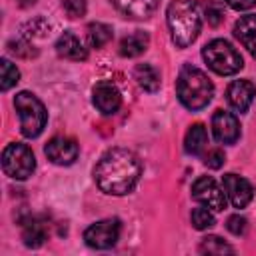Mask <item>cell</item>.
<instances>
[{"mask_svg":"<svg viewBox=\"0 0 256 256\" xmlns=\"http://www.w3.org/2000/svg\"><path fill=\"white\" fill-rule=\"evenodd\" d=\"M234 34L240 44L256 58V14L242 16L234 26Z\"/></svg>","mask_w":256,"mask_h":256,"instance_id":"cell-17","label":"cell"},{"mask_svg":"<svg viewBox=\"0 0 256 256\" xmlns=\"http://www.w3.org/2000/svg\"><path fill=\"white\" fill-rule=\"evenodd\" d=\"M88 40L94 48H102L112 40V28L102 22H92L88 26Z\"/></svg>","mask_w":256,"mask_h":256,"instance_id":"cell-21","label":"cell"},{"mask_svg":"<svg viewBox=\"0 0 256 256\" xmlns=\"http://www.w3.org/2000/svg\"><path fill=\"white\" fill-rule=\"evenodd\" d=\"M200 252H204V254H232L234 248L228 246V244H226L222 238H218V236H208V238L202 240Z\"/></svg>","mask_w":256,"mask_h":256,"instance_id":"cell-23","label":"cell"},{"mask_svg":"<svg viewBox=\"0 0 256 256\" xmlns=\"http://www.w3.org/2000/svg\"><path fill=\"white\" fill-rule=\"evenodd\" d=\"M224 2L234 10H250L256 4V0H224Z\"/></svg>","mask_w":256,"mask_h":256,"instance_id":"cell-29","label":"cell"},{"mask_svg":"<svg viewBox=\"0 0 256 256\" xmlns=\"http://www.w3.org/2000/svg\"><path fill=\"white\" fill-rule=\"evenodd\" d=\"M34 2H36V0H20V6H24V8H26V6H32Z\"/></svg>","mask_w":256,"mask_h":256,"instance_id":"cell-30","label":"cell"},{"mask_svg":"<svg viewBox=\"0 0 256 256\" xmlns=\"http://www.w3.org/2000/svg\"><path fill=\"white\" fill-rule=\"evenodd\" d=\"M208 146V132L202 124H194L190 126L188 134H186V142H184V148L188 154L192 156H198L204 152V148Z\"/></svg>","mask_w":256,"mask_h":256,"instance_id":"cell-19","label":"cell"},{"mask_svg":"<svg viewBox=\"0 0 256 256\" xmlns=\"http://www.w3.org/2000/svg\"><path fill=\"white\" fill-rule=\"evenodd\" d=\"M192 224L196 230H208L214 226V216L210 212V208H196L192 212Z\"/></svg>","mask_w":256,"mask_h":256,"instance_id":"cell-24","label":"cell"},{"mask_svg":"<svg viewBox=\"0 0 256 256\" xmlns=\"http://www.w3.org/2000/svg\"><path fill=\"white\" fill-rule=\"evenodd\" d=\"M224 190H226V196L230 198V202L236 206V208H244L252 202V196H254V188L252 184L238 176V174H226L224 176Z\"/></svg>","mask_w":256,"mask_h":256,"instance_id":"cell-11","label":"cell"},{"mask_svg":"<svg viewBox=\"0 0 256 256\" xmlns=\"http://www.w3.org/2000/svg\"><path fill=\"white\" fill-rule=\"evenodd\" d=\"M0 70H2L0 88H2V92H8L14 84H18V80H20V72H18V68H16L10 60H6V58L0 62Z\"/></svg>","mask_w":256,"mask_h":256,"instance_id":"cell-22","label":"cell"},{"mask_svg":"<svg viewBox=\"0 0 256 256\" xmlns=\"http://www.w3.org/2000/svg\"><path fill=\"white\" fill-rule=\"evenodd\" d=\"M226 228H228L232 234L242 236V234L246 232V220H244L242 216H230L228 222H226Z\"/></svg>","mask_w":256,"mask_h":256,"instance_id":"cell-28","label":"cell"},{"mask_svg":"<svg viewBox=\"0 0 256 256\" xmlns=\"http://www.w3.org/2000/svg\"><path fill=\"white\" fill-rule=\"evenodd\" d=\"M56 52L62 56V58H68V60H74V62H82L88 58V50L84 48V44L78 40L76 34L72 32H64L58 42H56Z\"/></svg>","mask_w":256,"mask_h":256,"instance_id":"cell-15","label":"cell"},{"mask_svg":"<svg viewBox=\"0 0 256 256\" xmlns=\"http://www.w3.org/2000/svg\"><path fill=\"white\" fill-rule=\"evenodd\" d=\"M166 20L170 36L174 44L180 48L190 46L200 34L202 18L196 0H172L166 12Z\"/></svg>","mask_w":256,"mask_h":256,"instance_id":"cell-2","label":"cell"},{"mask_svg":"<svg viewBox=\"0 0 256 256\" xmlns=\"http://www.w3.org/2000/svg\"><path fill=\"white\" fill-rule=\"evenodd\" d=\"M62 6L70 18H82L86 14V0H62Z\"/></svg>","mask_w":256,"mask_h":256,"instance_id":"cell-25","label":"cell"},{"mask_svg":"<svg viewBox=\"0 0 256 256\" xmlns=\"http://www.w3.org/2000/svg\"><path fill=\"white\" fill-rule=\"evenodd\" d=\"M148 42H150L148 34L142 32V30H136V32H132V34H128V36L122 38V42H120V54L126 56V58H136V56H140V54L146 52Z\"/></svg>","mask_w":256,"mask_h":256,"instance_id":"cell-18","label":"cell"},{"mask_svg":"<svg viewBox=\"0 0 256 256\" xmlns=\"http://www.w3.org/2000/svg\"><path fill=\"white\" fill-rule=\"evenodd\" d=\"M202 56L206 64L220 76H232L240 72L244 66V60L238 54V50L226 40H212L210 44L204 46Z\"/></svg>","mask_w":256,"mask_h":256,"instance_id":"cell-5","label":"cell"},{"mask_svg":"<svg viewBox=\"0 0 256 256\" xmlns=\"http://www.w3.org/2000/svg\"><path fill=\"white\" fill-rule=\"evenodd\" d=\"M142 174V162L138 156L124 148L108 150L94 168V180L106 194L122 196L134 190Z\"/></svg>","mask_w":256,"mask_h":256,"instance_id":"cell-1","label":"cell"},{"mask_svg":"<svg viewBox=\"0 0 256 256\" xmlns=\"http://www.w3.org/2000/svg\"><path fill=\"white\" fill-rule=\"evenodd\" d=\"M78 144L72 138L56 136L46 144V156L58 166H70L78 158Z\"/></svg>","mask_w":256,"mask_h":256,"instance_id":"cell-10","label":"cell"},{"mask_svg":"<svg viewBox=\"0 0 256 256\" xmlns=\"http://www.w3.org/2000/svg\"><path fill=\"white\" fill-rule=\"evenodd\" d=\"M94 106L106 116L116 114L122 106V96H120L118 88L110 82L96 84V88H94Z\"/></svg>","mask_w":256,"mask_h":256,"instance_id":"cell-12","label":"cell"},{"mask_svg":"<svg viewBox=\"0 0 256 256\" xmlns=\"http://www.w3.org/2000/svg\"><path fill=\"white\" fill-rule=\"evenodd\" d=\"M110 2L118 12L136 20L148 18L158 6V0H110Z\"/></svg>","mask_w":256,"mask_h":256,"instance_id":"cell-14","label":"cell"},{"mask_svg":"<svg viewBox=\"0 0 256 256\" xmlns=\"http://www.w3.org/2000/svg\"><path fill=\"white\" fill-rule=\"evenodd\" d=\"M176 94L188 110H202L214 96V84L202 70L184 66L176 82Z\"/></svg>","mask_w":256,"mask_h":256,"instance_id":"cell-3","label":"cell"},{"mask_svg":"<svg viewBox=\"0 0 256 256\" xmlns=\"http://www.w3.org/2000/svg\"><path fill=\"white\" fill-rule=\"evenodd\" d=\"M206 18H208V24L218 26L224 20V8L218 2H208L206 4Z\"/></svg>","mask_w":256,"mask_h":256,"instance_id":"cell-26","label":"cell"},{"mask_svg":"<svg viewBox=\"0 0 256 256\" xmlns=\"http://www.w3.org/2000/svg\"><path fill=\"white\" fill-rule=\"evenodd\" d=\"M212 132H214V138L220 144H234L240 138L238 118L234 114H230V112L218 110L214 114V118H212Z\"/></svg>","mask_w":256,"mask_h":256,"instance_id":"cell-9","label":"cell"},{"mask_svg":"<svg viewBox=\"0 0 256 256\" xmlns=\"http://www.w3.org/2000/svg\"><path fill=\"white\" fill-rule=\"evenodd\" d=\"M256 96L254 84L248 80H236L228 88V102L236 112H246Z\"/></svg>","mask_w":256,"mask_h":256,"instance_id":"cell-13","label":"cell"},{"mask_svg":"<svg viewBox=\"0 0 256 256\" xmlns=\"http://www.w3.org/2000/svg\"><path fill=\"white\" fill-rule=\"evenodd\" d=\"M2 168L14 180H26L36 170V158L26 144H8L2 152Z\"/></svg>","mask_w":256,"mask_h":256,"instance_id":"cell-6","label":"cell"},{"mask_svg":"<svg viewBox=\"0 0 256 256\" xmlns=\"http://www.w3.org/2000/svg\"><path fill=\"white\" fill-rule=\"evenodd\" d=\"M14 106L20 116V130L26 138H36L46 126V108L30 92H20L14 98Z\"/></svg>","mask_w":256,"mask_h":256,"instance_id":"cell-4","label":"cell"},{"mask_svg":"<svg viewBox=\"0 0 256 256\" xmlns=\"http://www.w3.org/2000/svg\"><path fill=\"white\" fill-rule=\"evenodd\" d=\"M224 160H226V158H224V152H222L220 148H212V150L204 156V164H206L208 168H214V170L220 168V166L224 164Z\"/></svg>","mask_w":256,"mask_h":256,"instance_id":"cell-27","label":"cell"},{"mask_svg":"<svg viewBox=\"0 0 256 256\" xmlns=\"http://www.w3.org/2000/svg\"><path fill=\"white\" fill-rule=\"evenodd\" d=\"M118 238H120V222L118 220H100L84 232L86 244L96 250L112 248L118 242Z\"/></svg>","mask_w":256,"mask_h":256,"instance_id":"cell-8","label":"cell"},{"mask_svg":"<svg viewBox=\"0 0 256 256\" xmlns=\"http://www.w3.org/2000/svg\"><path fill=\"white\" fill-rule=\"evenodd\" d=\"M48 238V224L42 218H28L22 224V240L28 248H40Z\"/></svg>","mask_w":256,"mask_h":256,"instance_id":"cell-16","label":"cell"},{"mask_svg":"<svg viewBox=\"0 0 256 256\" xmlns=\"http://www.w3.org/2000/svg\"><path fill=\"white\" fill-rule=\"evenodd\" d=\"M134 78L140 84V88L146 92H156L160 88V74L150 64H138L134 70Z\"/></svg>","mask_w":256,"mask_h":256,"instance_id":"cell-20","label":"cell"},{"mask_svg":"<svg viewBox=\"0 0 256 256\" xmlns=\"http://www.w3.org/2000/svg\"><path fill=\"white\" fill-rule=\"evenodd\" d=\"M192 196H194L196 202H200L202 206H206L214 212H222L226 208V194L220 190L216 180L210 178V176H200L194 182Z\"/></svg>","mask_w":256,"mask_h":256,"instance_id":"cell-7","label":"cell"}]
</instances>
